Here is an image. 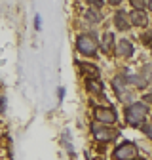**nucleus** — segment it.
<instances>
[{"label":"nucleus","mask_w":152,"mask_h":160,"mask_svg":"<svg viewBox=\"0 0 152 160\" xmlns=\"http://www.w3.org/2000/svg\"><path fill=\"white\" fill-rule=\"evenodd\" d=\"M57 92H59V99H61V97L65 95V90H63V88H59V90H57Z\"/></svg>","instance_id":"dca6fc26"},{"label":"nucleus","mask_w":152,"mask_h":160,"mask_svg":"<svg viewBox=\"0 0 152 160\" xmlns=\"http://www.w3.org/2000/svg\"><path fill=\"white\" fill-rule=\"evenodd\" d=\"M143 6H145L143 2H137V0H133V8H135V10H141Z\"/></svg>","instance_id":"ddd939ff"},{"label":"nucleus","mask_w":152,"mask_h":160,"mask_svg":"<svg viewBox=\"0 0 152 160\" xmlns=\"http://www.w3.org/2000/svg\"><path fill=\"white\" fill-rule=\"evenodd\" d=\"M114 23H116V27H118L120 31H127V29H129V23H127L124 12H118V13H116V17H114Z\"/></svg>","instance_id":"0eeeda50"},{"label":"nucleus","mask_w":152,"mask_h":160,"mask_svg":"<svg viewBox=\"0 0 152 160\" xmlns=\"http://www.w3.org/2000/svg\"><path fill=\"white\" fill-rule=\"evenodd\" d=\"M135 152H137V147L133 143H122L116 149V158L118 160H129V158L135 156Z\"/></svg>","instance_id":"20e7f679"},{"label":"nucleus","mask_w":152,"mask_h":160,"mask_svg":"<svg viewBox=\"0 0 152 160\" xmlns=\"http://www.w3.org/2000/svg\"><path fill=\"white\" fill-rule=\"evenodd\" d=\"M76 46H78V50H80L84 55H93L95 52H97V44H95V40H93L89 34L78 36V40H76Z\"/></svg>","instance_id":"f03ea898"},{"label":"nucleus","mask_w":152,"mask_h":160,"mask_svg":"<svg viewBox=\"0 0 152 160\" xmlns=\"http://www.w3.org/2000/svg\"><path fill=\"white\" fill-rule=\"evenodd\" d=\"M91 130H93L95 137H97V139H101V141H110V139H114V135H116V132L108 130L107 126H105V128H101V126H93Z\"/></svg>","instance_id":"39448f33"},{"label":"nucleus","mask_w":152,"mask_h":160,"mask_svg":"<svg viewBox=\"0 0 152 160\" xmlns=\"http://www.w3.org/2000/svg\"><path fill=\"white\" fill-rule=\"evenodd\" d=\"M148 8H150V10H152V2H148Z\"/></svg>","instance_id":"f3484780"},{"label":"nucleus","mask_w":152,"mask_h":160,"mask_svg":"<svg viewBox=\"0 0 152 160\" xmlns=\"http://www.w3.org/2000/svg\"><path fill=\"white\" fill-rule=\"evenodd\" d=\"M145 132H146V133L152 137V128H150V126H145Z\"/></svg>","instance_id":"2eb2a0df"},{"label":"nucleus","mask_w":152,"mask_h":160,"mask_svg":"<svg viewBox=\"0 0 152 160\" xmlns=\"http://www.w3.org/2000/svg\"><path fill=\"white\" fill-rule=\"evenodd\" d=\"M110 46H112V34H110V32H107V34L103 36V50H105V52H108V50H110Z\"/></svg>","instance_id":"9b49d317"},{"label":"nucleus","mask_w":152,"mask_h":160,"mask_svg":"<svg viewBox=\"0 0 152 160\" xmlns=\"http://www.w3.org/2000/svg\"><path fill=\"white\" fill-rule=\"evenodd\" d=\"M146 112H148V107H146L145 103H133L131 107H127V111H126V118H127V122H129V124L139 126V124H143V120H145Z\"/></svg>","instance_id":"f257e3e1"},{"label":"nucleus","mask_w":152,"mask_h":160,"mask_svg":"<svg viewBox=\"0 0 152 160\" xmlns=\"http://www.w3.org/2000/svg\"><path fill=\"white\" fill-rule=\"evenodd\" d=\"M131 21H133V25L143 27V25H146V15H145L141 10H135V12L131 13Z\"/></svg>","instance_id":"6e6552de"},{"label":"nucleus","mask_w":152,"mask_h":160,"mask_svg":"<svg viewBox=\"0 0 152 160\" xmlns=\"http://www.w3.org/2000/svg\"><path fill=\"white\" fill-rule=\"evenodd\" d=\"M116 52H118V55H122V57H129V55H133V46L127 42V40H120Z\"/></svg>","instance_id":"423d86ee"},{"label":"nucleus","mask_w":152,"mask_h":160,"mask_svg":"<svg viewBox=\"0 0 152 160\" xmlns=\"http://www.w3.org/2000/svg\"><path fill=\"white\" fill-rule=\"evenodd\" d=\"M86 19H88V21L97 23V21H101V13L95 12V10H88V12H86Z\"/></svg>","instance_id":"9d476101"},{"label":"nucleus","mask_w":152,"mask_h":160,"mask_svg":"<svg viewBox=\"0 0 152 160\" xmlns=\"http://www.w3.org/2000/svg\"><path fill=\"white\" fill-rule=\"evenodd\" d=\"M95 118H97L99 122H103L105 126L107 124H114L116 122V112H114L112 109H107V107H97L95 109Z\"/></svg>","instance_id":"7ed1b4c3"},{"label":"nucleus","mask_w":152,"mask_h":160,"mask_svg":"<svg viewBox=\"0 0 152 160\" xmlns=\"http://www.w3.org/2000/svg\"><path fill=\"white\" fill-rule=\"evenodd\" d=\"M145 101L152 105V93H146V95H145Z\"/></svg>","instance_id":"4468645a"},{"label":"nucleus","mask_w":152,"mask_h":160,"mask_svg":"<svg viewBox=\"0 0 152 160\" xmlns=\"http://www.w3.org/2000/svg\"><path fill=\"white\" fill-rule=\"evenodd\" d=\"M88 90L89 92H101V84L97 80H88Z\"/></svg>","instance_id":"f8f14e48"},{"label":"nucleus","mask_w":152,"mask_h":160,"mask_svg":"<svg viewBox=\"0 0 152 160\" xmlns=\"http://www.w3.org/2000/svg\"><path fill=\"white\" fill-rule=\"evenodd\" d=\"M126 82H131L133 86H137V88H145L146 86V80L145 78H139L137 74L135 76H126Z\"/></svg>","instance_id":"1a4fd4ad"}]
</instances>
